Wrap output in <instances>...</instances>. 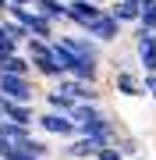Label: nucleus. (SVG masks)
Segmentation results:
<instances>
[{
  "instance_id": "obj_1",
  "label": "nucleus",
  "mask_w": 156,
  "mask_h": 160,
  "mask_svg": "<svg viewBox=\"0 0 156 160\" xmlns=\"http://www.w3.org/2000/svg\"><path fill=\"white\" fill-rule=\"evenodd\" d=\"M82 32H85L92 43H99V46H114V43L124 36V25H121V22H117V18L103 7V11H99V18H92V22H89Z\"/></svg>"
},
{
  "instance_id": "obj_21",
  "label": "nucleus",
  "mask_w": 156,
  "mask_h": 160,
  "mask_svg": "<svg viewBox=\"0 0 156 160\" xmlns=\"http://www.w3.org/2000/svg\"><path fill=\"white\" fill-rule=\"evenodd\" d=\"M142 89H145V96L156 103V75H142Z\"/></svg>"
},
{
  "instance_id": "obj_8",
  "label": "nucleus",
  "mask_w": 156,
  "mask_h": 160,
  "mask_svg": "<svg viewBox=\"0 0 156 160\" xmlns=\"http://www.w3.org/2000/svg\"><path fill=\"white\" fill-rule=\"evenodd\" d=\"M96 153H99V146L92 139H85V135H78V139H71V142L60 146V160H92Z\"/></svg>"
},
{
  "instance_id": "obj_14",
  "label": "nucleus",
  "mask_w": 156,
  "mask_h": 160,
  "mask_svg": "<svg viewBox=\"0 0 156 160\" xmlns=\"http://www.w3.org/2000/svg\"><path fill=\"white\" fill-rule=\"evenodd\" d=\"M114 146L121 149V157H124V160H135V157H142V142L131 135V132H121V135L114 139Z\"/></svg>"
},
{
  "instance_id": "obj_4",
  "label": "nucleus",
  "mask_w": 156,
  "mask_h": 160,
  "mask_svg": "<svg viewBox=\"0 0 156 160\" xmlns=\"http://www.w3.org/2000/svg\"><path fill=\"white\" fill-rule=\"evenodd\" d=\"M53 43H60L64 50H71L75 57H85V61H103V46L92 43L85 32H57V39Z\"/></svg>"
},
{
  "instance_id": "obj_22",
  "label": "nucleus",
  "mask_w": 156,
  "mask_h": 160,
  "mask_svg": "<svg viewBox=\"0 0 156 160\" xmlns=\"http://www.w3.org/2000/svg\"><path fill=\"white\" fill-rule=\"evenodd\" d=\"M142 29H149V32H156V7H149V11H142Z\"/></svg>"
},
{
  "instance_id": "obj_13",
  "label": "nucleus",
  "mask_w": 156,
  "mask_h": 160,
  "mask_svg": "<svg viewBox=\"0 0 156 160\" xmlns=\"http://www.w3.org/2000/svg\"><path fill=\"white\" fill-rule=\"evenodd\" d=\"M0 75H21V78H32V64L25 53H11V57H0Z\"/></svg>"
},
{
  "instance_id": "obj_24",
  "label": "nucleus",
  "mask_w": 156,
  "mask_h": 160,
  "mask_svg": "<svg viewBox=\"0 0 156 160\" xmlns=\"http://www.w3.org/2000/svg\"><path fill=\"white\" fill-rule=\"evenodd\" d=\"M7 18V0H0V22Z\"/></svg>"
},
{
  "instance_id": "obj_17",
  "label": "nucleus",
  "mask_w": 156,
  "mask_h": 160,
  "mask_svg": "<svg viewBox=\"0 0 156 160\" xmlns=\"http://www.w3.org/2000/svg\"><path fill=\"white\" fill-rule=\"evenodd\" d=\"M21 53H25V57H29V64H35V61H43V57H50V43H43V39H29V43H25L21 46Z\"/></svg>"
},
{
  "instance_id": "obj_16",
  "label": "nucleus",
  "mask_w": 156,
  "mask_h": 160,
  "mask_svg": "<svg viewBox=\"0 0 156 160\" xmlns=\"http://www.w3.org/2000/svg\"><path fill=\"white\" fill-rule=\"evenodd\" d=\"M25 149H29V153L35 157V160H46L50 153H53V146H50V139H39V135H35V132H32V135L29 139H25V142H21Z\"/></svg>"
},
{
  "instance_id": "obj_7",
  "label": "nucleus",
  "mask_w": 156,
  "mask_h": 160,
  "mask_svg": "<svg viewBox=\"0 0 156 160\" xmlns=\"http://www.w3.org/2000/svg\"><path fill=\"white\" fill-rule=\"evenodd\" d=\"M114 92L124 100H142L145 89H142V75L139 71H114Z\"/></svg>"
},
{
  "instance_id": "obj_23",
  "label": "nucleus",
  "mask_w": 156,
  "mask_h": 160,
  "mask_svg": "<svg viewBox=\"0 0 156 160\" xmlns=\"http://www.w3.org/2000/svg\"><path fill=\"white\" fill-rule=\"evenodd\" d=\"M7 110H11V100H7V96H0V121L7 118Z\"/></svg>"
},
{
  "instance_id": "obj_19",
  "label": "nucleus",
  "mask_w": 156,
  "mask_h": 160,
  "mask_svg": "<svg viewBox=\"0 0 156 160\" xmlns=\"http://www.w3.org/2000/svg\"><path fill=\"white\" fill-rule=\"evenodd\" d=\"M11 53H21V46H18L11 36H7V29H4V22H0V57H11Z\"/></svg>"
},
{
  "instance_id": "obj_15",
  "label": "nucleus",
  "mask_w": 156,
  "mask_h": 160,
  "mask_svg": "<svg viewBox=\"0 0 156 160\" xmlns=\"http://www.w3.org/2000/svg\"><path fill=\"white\" fill-rule=\"evenodd\" d=\"M29 135H32V128L11 125V121H0V142H25Z\"/></svg>"
},
{
  "instance_id": "obj_10",
  "label": "nucleus",
  "mask_w": 156,
  "mask_h": 160,
  "mask_svg": "<svg viewBox=\"0 0 156 160\" xmlns=\"http://www.w3.org/2000/svg\"><path fill=\"white\" fill-rule=\"evenodd\" d=\"M43 103H46V110H53V114H68V118H71V110L78 107L68 92H60V89H53V86L43 92Z\"/></svg>"
},
{
  "instance_id": "obj_18",
  "label": "nucleus",
  "mask_w": 156,
  "mask_h": 160,
  "mask_svg": "<svg viewBox=\"0 0 156 160\" xmlns=\"http://www.w3.org/2000/svg\"><path fill=\"white\" fill-rule=\"evenodd\" d=\"M0 160H35L21 142H0Z\"/></svg>"
},
{
  "instance_id": "obj_20",
  "label": "nucleus",
  "mask_w": 156,
  "mask_h": 160,
  "mask_svg": "<svg viewBox=\"0 0 156 160\" xmlns=\"http://www.w3.org/2000/svg\"><path fill=\"white\" fill-rule=\"evenodd\" d=\"M92 160H124V157H121V149H117V146H103Z\"/></svg>"
},
{
  "instance_id": "obj_6",
  "label": "nucleus",
  "mask_w": 156,
  "mask_h": 160,
  "mask_svg": "<svg viewBox=\"0 0 156 160\" xmlns=\"http://www.w3.org/2000/svg\"><path fill=\"white\" fill-rule=\"evenodd\" d=\"M114 114L106 110V103H78L75 110H71V121L78 125V132L82 128H92V125H103V121H110Z\"/></svg>"
},
{
  "instance_id": "obj_2",
  "label": "nucleus",
  "mask_w": 156,
  "mask_h": 160,
  "mask_svg": "<svg viewBox=\"0 0 156 160\" xmlns=\"http://www.w3.org/2000/svg\"><path fill=\"white\" fill-rule=\"evenodd\" d=\"M35 128L43 132L46 139H78V125L68 114H53V110H39L35 114Z\"/></svg>"
},
{
  "instance_id": "obj_26",
  "label": "nucleus",
  "mask_w": 156,
  "mask_h": 160,
  "mask_svg": "<svg viewBox=\"0 0 156 160\" xmlns=\"http://www.w3.org/2000/svg\"><path fill=\"white\" fill-rule=\"evenodd\" d=\"M135 160H142V157H135Z\"/></svg>"
},
{
  "instance_id": "obj_11",
  "label": "nucleus",
  "mask_w": 156,
  "mask_h": 160,
  "mask_svg": "<svg viewBox=\"0 0 156 160\" xmlns=\"http://www.w3.org/2000/svg\"><path fill=\"white\" fill-rule=\"evenodd\" d=\"M64 7H68V0H35L32 11L43 14V18L53 22V25H64Z\"/></svg>"
},
{
  "instance_id": "obj_3",
  "label": "nucleus",
  "mask_w": 156,
  "mask_h": 160,
  "mask_svg": "<svg viewBox=\"0 0 156 160\" xmlns=\"http://www.w3.org/2000/svg\"><path fill=\"white\" fill-rule=\"evenodd\" d=\"M0 96H7L11 103H32L39 96V82L35 78H21V75H0Z\"/></svg>"
},
{
  "instance_id": "obj_12",
  "label": "nucleus",
  "mask_w": 156,
  "mask_h": 160,
  "mask_svg": "<svg viewBox=\"0 0 156 160\" xmlns=\"http://www.w3.org/2000/svg\"><path fill=\"white\" fill-rule=\"evenodd\" d=\"M35 114L39 110L32 107V103H11V110H7L4 121H11V125H21V128H35Z\"/></svg>"
},
{
  "instance_id": "obj_5",
  "label": "nucleus",
  "mask_w": 156,
  "mask_h": 160,
  "mask_svg": "<svg viewBox=\"0 0 156 160\" xmlns=\"http://www.w3.org/2000/svg\"><path fill=\"white\" fill-rule=\"evenodd\" d=\"M106 4H89V0H68V7H64V22L75 25V32H82L92 18H99Z\"/></svg>"
},
{
  "instance_id": "obj_9",
  "label": "nucleus",
  "mask_w": 156,
  "mask_h": 160,
  "mask_svg": "<svg viewBox=\"0 0 156 160\" xmlns=\"http://www.w3.org/2000/svg\"><path fill=\"white\" fill-rule=\"evenodd\" d=\"M106 11L121 25H139L142 22V4L139 0H114V4H106Z\"/></svg>"
},
{
  "instance_id": "obj_25",
  "label": "nucleus",
  "mask_w": 156,
  "mask_h": 160,
  "mask_svg": "<svg viewBox=\"0 0 156 160\" xmlns=\"http://www.w3.org/2000/svg\"><path fill=\"white\" fill-rule=\"evenodd\" d=\"M89 4H103V0H89Z\"/></svg>"
}]
</instances>
